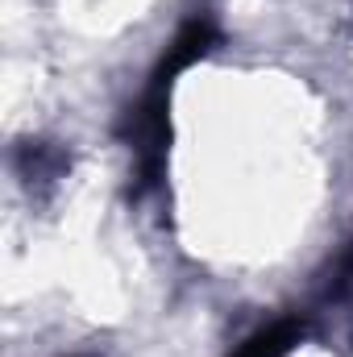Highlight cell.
<instances>
[{
  "label": "cell",
  "instance_id": "obj_1",
  "mask_svg": "<svg viewBox=\"0 0 353 357\" xmlns=\"http://www.w3.org/2000/svg\"><path fill=\"white\" fill-rule=\"evenodd\" d=\"M220 42V29H216V17L212 13H191L183 25H179V33L171 38V46H167V54L158 59V67H154V75H150V88H163L171 91L179 75L191 67V63H200L212 46Z\"/></svg>",
  "mask_w": 353,
  "mask_h": 357
},
{
  "label": "cell",
  "instance_id": "obj_2",
  "mask_svg": "<svg viewBox=\"0 0 353 357\" xmlns=\"http://www.w3.org/2000/svg\"><path fill=\"white\" fill-rule=\"evenodd\" d=\"M303 337V320H278L262 333H254L233 357H287Z\"/></svg>",
  "mask_w": 353,
  "mask_h": 357
},
{
  "label": "cell",
  "instance_id": "obj_3",
  "mask_svg": "<svg viewBox=\"0 0 353 357\" xmlns=\"http://www.w3.org/2000/svg\"><path fill=\"white\" fill-rule=\"evenodd\" d=\"M63 167H67V158L50 142H25L21 146V171L29 178H54Z\"/></svg>",
  "mask_w": 353,
  "mask_h": 357
}]
</instances>
